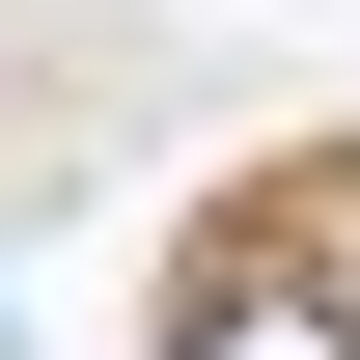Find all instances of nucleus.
I'll use <instances>...</instances> for the list:
<instances>
[{
	"mask_svg": "<svg viewBox=\"0 0 360 360\" xmlns=\"http://www.w3.org/2000/svg\"><path fill=\"white\" fill-rule=\"evenodd\" d=\"M167 360H360V305H333V250L277 222V250H222V277L167 305Z\"/></svg>",
	"mask_w": 360,
	"mask_h": 360,
	"instance_id": "obj_1",
	"label": "nucleus"
}]
</instances>
